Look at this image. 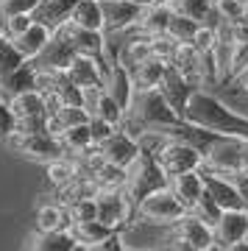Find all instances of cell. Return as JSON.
<instances>
[{"mask_svg":"<svg viewBox=\"0 0 248 251\" xmlns=\"http://www.w3.org/2000/svg\"><path fill=\"white\" fill-rule=\"evenodd\" d=\"M243 92L248 95V73H246V78H243Z\"/></svg>","mask_w":248,"mask_h":251,"instance_id":"obj_55","label":"cell"},{"mask_svg":"<svg viewBox=\"0 0 248 251\" xmlns=\"http://www.w3.org/2000/svg\"><path fill=\"white\" fill-rule=\"evenodd\" d=\"M170 234H178V237H184L187 243H193L198 251H209L215 246V232L212 226L206 224V221H201L198 215H193V212H187L184 218H178L173 226H168Z\"/></svg>","mask_w":248,"mask_h":251,"instance_id":"obj_15","label":"cell"},{"mask_svg":"<svg viewBox=\"0 0 248 251\" xmlns=\"http://www.w3.org/2000/svg\"><path fill=\"white\" fill-rule=\"evenodd\" d=\"M84 173H81L78 162L73 159V156H62V159H53L45 165V179H48V184L56 190L67 187V184H73L75 179H81Z\"/></svg>","mask_w":248,"mask_h":251,"instance_id":"obj_28","label":"cell"},{"mask_svg":"<svg viewBox=\"0 0 248 251\" xmlns=\"http://www.w3.org/2000/svg\"><path fill=\"white\" fill-rule=\"evenodd\" d=\"M70 20L81 28H89V31H103V9H100V0H78Z\"/></svg>","mask_w":248,"mask_h":251,"instance_id":"obj_33","label":"cell"},{"mask_svg":"<svg viewBox=\"0 0 248 251\" xmlns=\"http://www.w3.org/2000/svg\"><path fill=\"white\" fill-rule=\"evenodd\" d=\"M181 117L173 112V106L168 103V98L162 95V90H137L131 95V103L125 109L123 128L131 137H140L145 131H162L173 126Z\"/></svg>","mask_w":248,"mask_h":251,"instance_id":"obj_2","label":"cell"},{"mask_svg":"<svg viewBox=\"0 0 248 251\" xmlns=\"http://www.w3.org/2000/svg\"><path fill=\"white\" fill-rule=\"evenodd\" d=\"M134 3H140V6H151V3H156V0H134Z\"/></svg>","mask_w":248,"mask_h":251,"instance_id":"obj_54","label":"cell"},{"mask_svg":"<svg viewBox=\"0 0 248 251\" xmlns=\"http://www.w3.org/2000/svg\"><path fill=\"white\" fill-rule=\"evenodd\" d=\"M36 90V67L34 62H23L17 70H11L9 75L0 78V95L3 98H11V95H20V92Z\"/></svg>","mask_w":248,"mask_h":251,"instance_id":"obj_26","label":"cell"},{"mask_svg":"<svg viewBox=\"0 0 248 251\" xmlns=\"http://www.w3.org/2000/svg\"><path fill=\"white\" fill-rule=\"evenodd\" d=\"M156 251H165V249H156Z\"/></svg>","mask_w":248,"mask_h":251,"instance_id":"obj_60","label":"cell"},{"mask_svg":"<svg viewBox=\"0 0 248 251\" xmlns=\"http://www.w3.org/2000/svg\"><path fill=\"white\" fill-rule=\"evenodd\" d=\"M215 232V246L226 251L234 243L248 240V212L246 209H223L218 224L212 226Z\"/></svg>","mask_w":248,"mask_h":251,"instance_id":"obj_10","label":"cell"},{"mask_svg":"<svg viewBox=\"0 0 248 251\" xmlns=\"http://www.w3.org/2000/svg\"><path fill=\"white\" fill-rule=\"evenodd\" d=\"M6 36V23H3V14H0V39Z\"/></svg>","mask_w":248,"mask_h":251,"instance_id":"obj_53","label":"cell"},{"mask_svg":"<svg viewBox=\"0 0 248 251\" xmlns=\"http://www.w3.org/2000/svg\"><path fill=\"white\" fill-rule=\"evenodd\" d=\"M243 20L248 23V0H246V11H243Z\"/></svg>","mask_w":248,"mask_h":251,"instance_id":"obj_57","label":"cell"},{"mask_svg":"<svg viewBox=\"0 0 248 251\" xmlns=\"http://www.w3.org/2000/svg\"><path fill=\"white\" fill-rule=\"evenodd\" d=\"M75 251H84V249H81V246H78V249H75Z\"/></svg>","mask_w":248,"mask_h":251,"instance_id":"obj_59","label":"cell"},{"mask_svg":"<svg viewBox=\"0 0 248 251\" xmlns=\"http://www.w3.org/2000/svg\"><path fill=\"white\" fill-rule=\"evenodd\" d=\"M100 145V151H103V159L112 162V165H120V168H128L134 159H137V153L142 151L140 143H137V137H131L125 128H117L112 137H106Z\"/></svg>","mask_w":248,"mask_h":251,"instance_id":"obj_14","label":"cell"},{"mask_svg":"<svg viewBox=\"0 0 248 251\" xmlns=\"http://www.w3.org/2000/svg\"><path fill=\"white\" fill-rule=\"evenodd\" d=\"M204 171L221 173V176H234V173H248V140L246 137H229L218 134L215 143L204 151Z\"/></svg>","mask_w":248,"mask_h":251,"instance_id":"obj_3","label":"cell"},{"mask_svg":"<svg viewBox=\"0 0 248 251\" xmlns=\"http://www.w3.org/2000/svg\"><path fill=\"white\" fill-rule=\"evenodd\" d=\"M176 14L195 20L198 25H218V9H215V0H173L168 3Z\"/></svg>","mask_w":248,"mask_h":251,"instance_id":"obj_27","label":"cell"},{"mask_svg":"<svg viewBox=\"0 0 248 251\" xmlns=\"http://www.w3.org/2000/svg\"><path fill=\"white\" fill-rule=\"evenodd\" d=\"M168 187L176 193V198L187 206V209H193V204L198 201V196L206 190L204 187V176H201V168H198V171H187V173L173 176V179L168 181Z\"/></svg>","mask_w":248,"mask_h":251,"instance_id":"obj_24","label":"cell"},{"mask_svg":"<svg viewBox=\"0 0 248 251\" xmlns=\"http://www.w3.org/2000/svg\"><path fill=\"white\" fill-rule=\"evenodd\" d=\"M159 90H162V95L168 98V103L173 106V112L184 120L187 103H190V95L195 92V87L176 70V67H170V64H168V70H165V78H162Z\"/></svg>","mask_w":248,"mask_h":251,"instance_id":"obj_16","label":"cell"},{"mask_svg":"<svg viewBox=\"0 0 248 251\" xmlns=\"http://www.w3.org/2000/svg\"><path fill=\"white\" fill-rule=\"evenodd\" d=\"M6 145H9L11 153H17L23 159L39 162V165H48V162L67 156L53 131H31V134L28 131H14L6 140Z\"/></svg>","mask_w":248,"mask_h":251,"instance_id":"obj_6","label":"cell"},{"mask_svg":"<svg viewBox=\"0 0 248 251\" xmlns=\"http://www.w3.org/2000/svg\"><path fill=\"white\" fill-rule=\"evenodd\" d=\"M109 90V95L120 103L123 109H128V103H131V95H134V78H131V70L125 67L120 59H115L112 62V67H109V75H106V84H103Z\"/></svg>","mask_w":248,"mask_h":251,"instance_id":"obj_20","label":"cell"},{"mask_svg":"<svg viewBox=\"0 0 248 251\" xmlns=\"http://www.w3.org/2000/svg\"><path fill=\"white\" fill-rule=\"evenodd\" d=\"M190 212H193V215H198L201 221H206L209 226H215V224H218V218H221L223 209L218 206V201H215V198L204 190V193L198 196V201L193 204V209H190Z\"/></svg>","mask_w":248,"mask_h":251,"instance_id":"obj_39","label":"cell"},{"mask_svg":"<svg viewBox=\"0 0 248 251\" xmlns=\"http://www.w3.org/2000/svg\"><path fill=\"white\" fill-rule=\"evenodd\" d=\"M3 23H6V36L14 39V36L25 34L28 28L34 25V17L31 14H14V17H3Z\"/></svg>","mask_w":248,"mask_h":251,"instance_id":"obj_46","label":"cell"},{"mask_svg":"<svg viewBox=\"0 0 248 251\" xmlns=\"http://www.w3.org/2000/svg\"><path fill=\"white\" fill-rule=\"evenodd\" d=\"M153 56V48H151V39L142 34H128L125 36V42L117 48V59L128 67V70H137L142 62H148Z\"/></svg>","mask_w":248,"mask_h":251,"instance_id":"obj_25","label":"cell"},{"mask_svg":"<svg viewBox=\"0 0 248 251\" xmlns=\"http://www.w3.org/2000/svg\"><path fill=\"white\" fill-rule=\"evenodd\" d=\"M215 9H218V17L226 20V23H240L243 20V11H246V0H215Z\"/></svg>","mask_w":248,"mask_h":251,"instance_id":"obj_43","label":"cell"},{"mask_svg":"<svg viewBox=\"0 0 248 251\" xmlns=\"http://www.w3.org/2000/svg\"><path fill=\"white\" fill-rule=\"evenodd\" d=\"M84 109L89 112V117L106 120L112 126H123L125 120V109L109 95L106 87H87L84 90Z\"/></svg>","mask_w":248,"mask_h":251,"instance_id":"obj_12","label":"cell"},{"mask_svg":"<svg viewBox=\"0 0 248 251\" xmlns=\"http://www.w3.org/2000/svg\"><path fill=\"white\" fill-rule=\"evenodd\" d=\"M70 234L75 237L78 246H89V243H98V240H103V237H109L112 229L103 226L100 221H73Z\"/></svg>","mask_w":248,"mask_h":251,"instance_id":"obj_36","label":"cell"},{"mask_svg":"<svg viewBox=\"0 0 248 251\" xmlns=\"http://www.w3.org/2000/svg\"><path fill=\"white\" fill-rule=\"evenodd\" d=\"M226 251H248V240H243V243H234V246H229Z\"/></svg>","mask_w":248,"mask_h":251,"instance_id":"obj_52","label":"cell"},{"mask_svg":"<svg viewBox=\"0 0 248 251\" xmlns=\"http://www.w3.org/2000/svg\"><path fill=\"white\" fill-rule=\"evenodd\" d=\"M73 56H75V48L70 45V39L62 31H56L53 39L48 42V48L34 59V67L36 70H67Z\"/></svg>","mask_w":248,"mask_h":251,"instance_id":"obj_17","label":"cell"},{"mask_svg":"<svg viewBox=\"0 0 248 251\" xmlns=\"http://www.w3.org/2000/svg\"><path fill=\"white\" fill-rule=\"evenodd\" d=\"M184 120L193 126H201L215 134H229V137H246L248 140V117L226 106L215 92L209 90H195L190 95Z\"/></svg>","mask_w":248,"mask_h":251,"instance_id":"obj_1","label":"cell"},{"mask_svg":"<svg viewBox=\"0 0 248 251\" xmlns=\"http://www.w3.org/2000/svg\"><path fill=\"white\" fill-rule=\"evenodd\" d=\"M156 3H173V0H156Z\"/></svg>","mask_w":248,"mask_h":251,"instance_id":"obj_58","label":"cell"},{"mask_svg":"<svg viewBox=\"0 0 248 251\" xmlns=\"http://www.w3.org/2000/svg\"><path fill=\"white\" fill-rule=\"evenodd\" d=\"M9 106L14 112V131H50L48 128V103L39 90H28L20 95H11Z\"/></svg>","mask_w":248,"mask_h":251,"instance_id":"obj_7","label":"cell"},{"mask_svg":"<svg viewBox=\"0 0 248 251\" xmlns=\"http://www.w3.org/2000/svg\"><path fill=\"white\" fill-rule=\"evenodd\" d=\"M125 251H156V249H128V246H125Z\"/></svg>","mask_w":248,"mask_h":251,"instance_id":"obj_56","label":"cell"},{"mask_svg":"<svg viewBox=\"0 0 248 251\" xmlns=\"http://www.w3.org/2000/svg\"><path fill=\"white\" fill-rule=\"evenodd\" d=\"M162 187H168V176H165V171L159 168V162L153 159V153L140 151L137 153V159L125 168L123 190H125V196H128V201L137 206L148 193L162 190Z\"/></svg>","mask_w":248,"mask_h":251,"instance_id":"obj_4","label":"cell"},{"mask_svg":"<svg viewBox=\"0 0 248 251\" xmlns=\"http://www.w3.org/2000/svg\"><path fill=\"white\" fill-rule=\"evenodd\" d=\"M59 229H70V212L67 206L59 201H48L39 204L34 212V232H59Z\"/></svg>","mask_w":248,"mask_h":251,"instance_id":"obj_23","label":"cell"},{"mask_svg":"<svg viewBox=\"0 0 248 251\" xmlns=\"http://www.w3.org/2000/svg\"><path fill=\"white\" fill-rule=\"evenodd\" d=\"M231 34H234V42H248V23L246 20L231 23Z\"/></svg>","mask_w":248,"mask_h":251,"instance_id":"obj_51","label":"cell"},{"mask_svg":"<svg viewBox=\"0 0 248 251\" xmlns=\"http://www.w3.org/2000/svg\"><path fill=\"white\" fill-rule=\"evenodd\" d=\"M198 23L195 20H190V17H184V14H170V23H168V34L176 39V42H193V36H195V31H198Z\"/></svg>","mask_w":248,"mask_h":251,"instance_id":"obj_38","label":"cell"},{"mask_svg":"<svg viewBox=\"0 0 248 251\" xmlns=\"http://www.w3.org/2000/svg\"><path fill=\"white\" fill-rule=\"evenodd\" d=\"M201 176H204V187L206 193L218 201L221 209H243V201H240L237 184L231 181V176H221V173L204 171L201 168Z\"/></svg>","mask_w":248,"mask_h":251,"instance_id":"obj_18","label":"cell"},{"mask_svg":"<svg viewBox=\"0 0 248 251\" xmlns=\"http://www.w3.org/2000/svg\"><path fill=\"white\" fill-rule=\"evenodd\" d=\"M100 9H103V34L109 36L134 31L145 6L134 3V0H100Z\"/></svg>","mask_w":248,"mask_h":251,"instance_id":"obj_9","label":"cell"},{"mask_svg":"<svg viewBox=\"0 0 248 251\" xmlns=\"http://www.w3.org/2000/svg\"><path fill=\"white\" fill-rule=\"evenodd\" d=\"M67 39H70V45L75 48V53H84V56H95V59H103L106 53V45H109V36L103 31H89V28H81L75 23H64L59 28ZM106 62V59H103Z\"/></svg>","mask_w":248,"mask_h":251,"instance_id":"obj_13","label":"cell"},{"mask_svg":"<svg viewBox=\"0 0 248 251\" xmlns=\"http://www.w3.org/2000/svg\"><path fill=\"white\" fill-rule=\"evenodd\" d=\"M78 123H89V112L84 106H67V103H64L62 109H56L53 115L48 117V128H50L53 134L70 128V126H78Z\"/></svg>","mask_w":248,"mask_h":251,"instance_id":"obj_34","label":"cell"},{"mask_svg":"<svg viewBox=\"0 0 248 251\" xmlns=\"http://www.w3.org/2000/svg\"><path fill=\"white\" fill-rule=\"evenodd\" d=\"M39 0H0V14L14 17V14H34Z\"/></svg>","mask_w":248,"mask_h":251,"instance_id":"obj_44","label":"cell"},{"mask_svg":"<svg viewBox=\"0 0 248 251\" xmlns=\"http://www.w3.org/2000/svg\"><path fill=\"white\" fill-rule=\"evenodd\" d=\"M151 39V48H153V56L156 59H165V62H170L173 59V53L178 50V45L181 42H176L170 34H159V36H148Z\"/></svg>","mask_w":248,"mask_h":251,"instance_id":"obj_42","label":"cell"},{"mask_svg":"<svg viewBox=\"0 0 248 251\" xmlns=\"http://www.w3.org/2000/svg\"><path fill=\"white\" fill-rule=\"evenodd\" d=\"M231 181L237 184V193H240V201H243V209L248 212V173H234Z\"/></svg>","mask_w":248,"mask_h":251,"instance_id":"obj_50","label":"cell"},{"mask_svg":"<svg viewBox=\"0 0 248 251\" xmlns=\"http://www.w3.org/2000/svg\"><path fill=\"white\" fill-rule=\"evenodd\" d=\"M165 70H168V62H165V59L151 56L148 62H142L140 67L131 73L134 92H137V90H156V87L162 84V78H165Z\"/></svg>","mask_w":248,"mask_h":251,"instance_id":"obj_31","label":"cell"},{"mask_svg":"<svg viewBox=\"0 0 248 251\" xmlns=\"http://www.w3.org/2000/svg\"><path fill=\"white\" fill-rule=\"evenodd\" d=\"M75 3H78V0H39V6L34 9L31 17H34V23L50 28V31L56 34L64 23H70Z\"/></svg>","mask_w":248,"mask_h":251,"instance_id":"obj_19","label":"cell"},{"mask_svg":"<svg viewBox=\"0 0 248 251\" xmlns=\"http://www.w3.org/2000/svg\"><path fill=\"white\" fill-rule=\"evenodd\" d=\"M248 73V42H234L231 53L226 59V73H223V87L231 81H240Z\"/></svg>","mask_w":248,"mask_h":251,"instance_id":"obj_35","label":"cell"},{"mask_svg":"<svg viewBox=\"0 0 248 251\" xmlns=\"http://www.w3.org/2000/svg\"><path fill=\"white\" fill-rule=\"evenodd\" d=\"M159 249H165V251H198L193 243H187L184 237H178V234H170V232H168V237L162 240Z\"/></svg>","mask_w":248,"mask_h":251,"instance_id":"obj_49","label":"cell"},{"mask_svg":"<svg viewBox=\"0 0 248 251\" xmlns=\"http://www.w3.org/2000/svg\"><path fill=\"white\" fill-rule=\"evenodd\" d=\"M117 128H123V126H112L106 120H98V117H89V131H92V140L95 143H103L106 137H112Z\"/></svg>","mask_w":248,"mask_h":251,"instance_id":"obj_48","label":"cell"},{"mask_svg":"<svg viewBox=\"0 0 248 251\" xmlns=\"http://www.w3.org/2000/svg\"><path fill=\"white\" fill-rule=\"evenodd\" d=\"M14 134V112L9 106V98L0 95V143H6Z\"/></svg>","mask_w":248,"mask_h":251,"instance_id":"obj_45","label":"cell"},{"mask_svg":"<svg viewBox=\"0 0 248 251\" xmlns=\"http://www.w3.org/2000/svg\"><path fill=\"white\" fill-rule=\"evenodd\" d=\"M190 209L176 198V193L170 187H162V190L148 193L140 204L134 206L131 221H137V224H151V226H173Z\"/></svg>","mask_w":248,"mask_h":251,"instance_id":"obj_5","label":"cell"},{"mask_svg":"<svg viewBox=\"0 0 248 251\" xmlns=\"http://www.w3.org/2000/svg\"><path fill=\"white\" fill-rule=\"evenodd\" d=\"M78 243L70 234V229H59V232H34L28 251H75Z\"/></svg>","mask_w":248,"mask_h":251,"instance_id":"obj_30","label":"cell"},{"mask_svg":"<svg viewBox=\"0 0 248 251\" xmlns=\"http://www.w3.org/2000/svg\"><path fill=\"white\" fill-rule=\"evenodd\" d=\"M168 64L170 67H176V70L193 84L195 90H204V84H201V67H198V53H195V48L190 45V42L178 45V50L173 53V59H170Z\"/></svg>","mask_w":248,"mask_h":251,"instance_id":"obj_29","label":"cell"},{"mask_svg":"<svg viewBox=\"0 0 248 251\" xmlns=\"http://www.w3.org/2000/svg\"><path fill=\"white\" fill-rule=\"evenodd\" d=\"M84 251H125V243H123V232H112L109 237L98 243H89V246H81Z\"/></svg>","mask_w":248,"mask_h":251,"instance_id":"obj_47","label":"cell"},{"mask_svg":"<svg viewBox=\"0 0 248 251\" xmlns=\"http://www.w3.org/2000/svg\"><path fill=\"white\" fill-rule=\"evenodd\" d=\"M23 62H25V59L20 56V50L14 48V42H11L9 36H3V39H0V78L9 75L11 70H17Z\"/></svg>","mask_w":248,"mask_h":251,"instance_id":"obj_40","label":"cell"},{"mask_svg":"<svg viewBox=\"0 0 248 251\" xmlns=\"http://www.w3.org/2000/svg\"><path fill=\"white\" fill-rule=\"evenodd\" d=\"M95 204H98V221L103 226H109L112 232H123L125 226L131 224L134 215V204L128 201L123 187L117 190H98L95 193Z\"/></svg>","mask_w":248,"mask_h":251,"instance_id":"obj_8","label":"cell"},{"mask_svg":"<svg viewBox=\"0 0 248 251\" xmlns=\"http://www.w3.org/2000/svg\"><path fill=\"white\" fill-rule=\"evenodd\" d=\"M170 9L168 3H151L142 9V17L140 23L134 25V31L128 34H142V36H159V34H168V23H170Z\"/></svg>","mask_w":248,"mask_h":251,"instance_id":"obj_21","label":"cell"},{"mask_svg":"<svg viewBox=\"0 0 248 251\" xmlns=\"http://www.w3.org/2000/svg\"><path fill=\"white\" fill-rule=\"evenodd\" d=\"M92 181H95L98 190H117V187L125 184V168L112 165V162H103V165L92 173Z\"/></svg>","mask_w":248,"mask_h":251,"instance_id":"obj_37","label":"cell"},{"mask_svg":"<svg viewBox=\"0 0 248 251\" xmlns=\"http://www.w3.org/2000/svg\"><path fill=\"white\" fill-rule=\"evenodd\" d=\"M67 75L75 87L81 90H87V87H103L106 84V62L103 59H95V56H84V53H75L73 56V62L67 64Z\"/></svg>","mask_w":248,"mask_h":251,"instance_id":"obj_11","label":"cell"},{"mask_svg":"<svg viewBox=\"0 0 248 251\" xmlns=\"http://www.w3.org/2000/svg\"><path fill=\"white\" fill-rule=\"evenodd\" d=\"M59 143H62L64 153L67 156H75V153L87 151L89 145L95 143L92 140V131H89V123H78V126H70V128H64V131H59Z\"/></svg>","mask_w":248,"mask_h":251,"instance_id":"obj_32","label":"cell"},{"mask_svg":"<svg viewBox=\"0 0 248 251\" xmlns=\"http://www.w3.org/2000/svg\"><path fill=\"white\" fill-rule=\"evenodd\" d=\"M50 39H53V31H50V28H45V25H39V23H34L25 34L14 36L11 42H14V48L20 50V56H23L25 62H34L36 56L48 48Z\"/></svg>","mask_w":248,"mask_h":251,"instance_id":"obj_22","label":"cell"},{"mask_svg":"<svg viewBox=\"0 0 248 251\" xmlns=\"http://www.w3.org/2000/svg\"><path fill=\"white\" fill-rule=\"evenodd\" d=\"M67 212H70V224H73V221H98V204H95V196L78 198L75 204L67 206Z\"/></svg>","mask_w":248,"mask_h":251,"instance_id":"obj_41","label":"cell"}]
</instances>
